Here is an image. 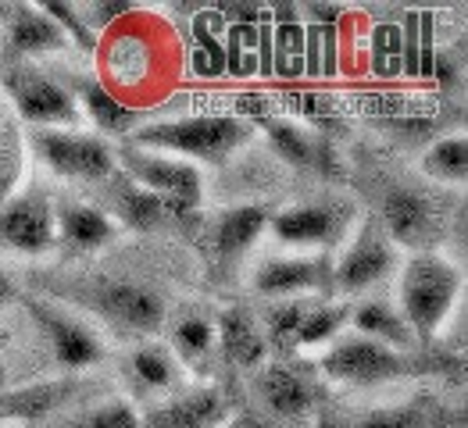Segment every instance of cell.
Returning <instances> with one entry per match:
<instances>
[{
	"instance_id": "cell-1",
	"label": "cell",
	"mask_w": 468,
	"mask_h": 428,
	"mask_svg": "<svg viewBox=\"0 0 468 428\" xmlns=\"http://www.w3.org/2000/svg\"><path fill=\"white\" fill-rule=\"evenodd\" d=\"M254 136L250 121L236 115H186L172 121H151L136 129L125 147L151 154H179L186 164H222Z\"/></svg>"
},
{
	"instance_id": "cell-2",
	"label": "cell",
	"mask_w": 468,
	"mask_h": 428,
	"mask_svg": "<svg viewBox=\"0 0 468 428\" xmlns=\"http://www.w3.org/2000/svg\"><path fill=\"white\" fill-rule=\"evenodd\" d=\"M462 293V272L443 254H415L400 272V318L415 343L430 347Z\"/></svg>"
},
{
	"instance_id": "cell-3",
	"label": "cell",
	"mask_w": 468,
	"mask_h": 428,
	"mask_svg": "<svg viewBox=\"0 0 468 428\" xmlns=\"http://www.w3.org/2000/svg\"><path fill=\"white\" fill-rule=\"evenodd\" d=\"M33 151L43 157V164L72 183H108L115 175V151L97 132L79 129H37Z\"/></svg>"
},
{
	"instance_id": "cell-4",
	"label": "cell",
	"mask_w": 468,
	"mask_h": 428,
	"mask_svg": "<svg viewBox=\"0 0 468 428\" xmlns=\"http://www.w3.org/2000/svg\"><path fill=\"white\" fill-rule=\"evenodd\" d=\"M76 300L86 311L97 314L104 325H112L115 332H125V336H151L165 321L161 297L144 289V286H136V282L101 278V282L79 289Z\"/></svg>"
},
{
	"instance_id": "cell-5",
	"label": "cell",
	"mask_w": 468,
	"mask_h": 428,
	"mask_svg": "<svg viewBox=\"0 0 468 428\" xmlns=\"http://www.w3.org/2000/svg\"><path fill=\"white\" fill-rule=\"evenodd\" d=\"M118 157H122L125 179H133L147 193L165 200L172 214H190V211H197V204L204 196V179H200V168L197 164H186L179 157H161V154H151V151H136V147H122Z\"/></svg>"
},
{
	"instance_id": "cell-6",
	"label": "cell",
	"mask_w": 468,
	"mask_h": 428,
	"mask_svg": "<svg viewBox=\"0 0 468 428\" xmlns=\"http://www.w3.org/2000/svg\"><path fill=\"white\" fill-rule=\"evenodd\" d=\"M4 93L11 97V108L33 129H79L82 115L76 97L58 78L43 76L39 68H11L4 76Z\"/></svg>"
},
{
	"instance_id": "cell-7",
	"label": "cell",
	"mask_w": 468,
	"mask_h": 428,
	"mask_svg": "<svg viewBox=\"0 0 468 428\" xmlns=\"http://www.w3.org/2000/svg\"><path fill=\"white\" fill-rule=\"evenodd\" d=\"M408 371H411V364L404 353L390 350L383 343H372L365 336L336 339L322 353V375L340 386H383Z\"/></svg>"
},
{
	"instance_id": "cell-8",
	"label": "cell",
	"mask_w": 468,
	"mask_h": 428,
	"mask_svg": "<svg viewBox=\"0 0 468 428\" xmlns=\"http://www.w3.org/2000/svg\"><path fill=\"white\" fill-rule=\"evenodd\" d=\"M393 272V246L379 218H365L354 235L347 239L344 254L333 265V282L340 293H361L368 286H376L379 278H387Z\"/></svg>"
},
{
	"instance_id": "cell-9",
	"label": "cell",
	"mask_w": 468,
	"mask_h": 428,
	"mask_svg": "<svg viewBox=\"0 0 468 428\" xmlns=\"http://www.w3.org/2000/svg\"><path fill=\"white\" fill-rule=\"evenodd\" d=\"M58 246L54 204L43 190L22 193L0 207V250L15 254H50Z\"/></svg>"
},
{
	"instance_id": "cell-10",
	"label": "cell",
	"mask_w": 468,
	"mask_h": 428,
	"mask_svg": "<svg viewBox=\"0 0 468 428\" xmlns=\"http://www.w3.org/2000/svg\"><path fill=\"white\" fill-rule=\"evenodd\" d=\"M390 246H408L415 254H432V243L440 239V211L422 190H390L383 200V211L376 214Z\"/></svg>"
},
{
	"instance_id": "cell-11",
	"label": "cell",
	"mask_w": 468,
	"mask_h": 428,
	"mask_svg": "<svg viewBox=\"0 0 468 428\" xmlns=\"http://www.w3.org/2000/svg\"><path fill=\"white\" fill-rule=\"evenodd\" d=\"M26 308L33 314V321L43 329L54 360H58L65 371H79V368L97 364V360L104 357V347H101L97 332H93L90 325L76 321L72 314L58 311V308H50V304H37V300H26Z\"/></svg>"
},
{
	"instance_id": "cell-12",
	"label": "cell",
	"mask_w": 468,
	"mask_h": 428,
	"mask_svg": "<svg viewBox=\"0 0 468 428\" xmlns=\"http://www.w3.org/2000/svg\"><path fill=\"white\" fill-rule=\"evenodd\" d=\"M329 265L322 257H272L261 261L254 272V293L269 297V300H293L318 289L325 282Z\"/></svg>"
},
{
	"instance_id": "cell-13",
	"label": "cell",
	"mask_w": 468,
	"mask_h": 428,
	"mask_svg": "<svg viewBox=\"0 0 468 428\" xmlns=\"http://www.w3.org/2000/svg\"><path fill=\"white\" fill-rule=\"evenodd\" d=\"M72 97H76L79 115L86 118V121H93V129H101L104 136H122V140H129V136L136 132L140 108L118 100L101 78H79Z\"/></svg>"
},
{
	"instance_id": "cell-14",
	"label": "cell",
	"mask_w": 468,
	"mask_h": 428,
	"mask_svg": "<svg viewBox=\"0 0 468 428\" xmlns=\"http://www.w3.org/2000/svg\"><path fill=\"white\" fill-rule=\"evenodd\" d=\"M269 218H272V211L261 207V204H236V207L218 211V218H215V225H211L215 254H218L222 261L243 257V254L258 243V235L269 229Z\"/></svg>"
},
{
	"instance_id": "cell-15",
	"label": "cell",
	"mask_w": 468,
	"mask_h": 428,
	"mask_svg": "<svg viewBox=\"0 0 468 428\" xmlns=\"http://www.w3.org/2000/svg\"><path fill=\"white\" fill-rule=\"evenodd\" d=\"M269 229L286 246H322L336 235V211L322 204H297L286 211H275Z\"/></svg>"
},
{
	"instance_id": "cell-16",
	"label": "cell",
	"mask_w": 468,
	"mask_h": 428,
	"mask_svg": "<svg viewBox=\"0 0 468 428\" xmlns=\"http://www.w3.org/2000/svg\"><path fill=\"white\" fill-rule=\"evenodd\" d=\"M54 222H58V243H69L72 250H101L118 235V225L108 218V211L93 204L69 200L54 207Z\"/></svg>"
},
{
	"instance_id": "cell-17",
	"label": "cell",
	"mask_w": 468,
	"mask_h": 428,
	"mask_svg": "<svg viewBox=\"0 0 468 428\" xmlns=\"http://www.w3.org/2000/svg\"><path fill=\"white\" fill-rule=\"evenodd\" d=\"M7 11H11L7 15V43L15 54L39 57V54H54L69 43L65 33L50 22V15H43L39 4H11Z\"/></svg>"
},
{
	"instance_id": "cell-18",
	"label": "cell",
	"mask_w": 468,
	"mask_h": 428,
	"mask_svg": "<svg viewBox=\"0 0 468 428\" xmlns=\"http://www.w3.org/2000/svg\"><path fill=\"white\" fill-rule=\"evenodd\" d=\"M190 72L200 78L226 76V18L222 7H200L190 26Z\"/></svg>"
},
{
	"instance_id": "cell-19",
	"label": "cell",
	"mask_w": 468,
	"mask_h": 428,
	"mask_svg": "<svg viewBox=\"0 0 468 428\" xmlns=\"http://www.w3.org/2000/svg\"><path fill=\"white\" fill-rule=\"evenodd\" d=\"M115 193H112V222L115 225H125V229H136V233H151L157 229L172 211H168V204L165 200H157L154 193H147L144 186H136L133 179H115Z\"/></svg>"
},
{
	"instance_id": "cell-20",
	"label": "cell",
	"mask_w": 468,
	"mask_h": 428,
	"mask_svg": "<svg viewBox=\"0 0 468 428\" xmlns=\"http://www.w3.org/2000/svg\"><path fill=\"white\" fill-rule=\"evenodd\" d=\"M215 343H218L222 353H226L233 364H239V368L261 364V357L269 350V343H265L261 329L250 321V314L236 311V308L215 321Z\"/></svg>"
},
{
	"instance_id": "cell-21",
	"label": "cell",
	"mask_w": 468,
	"mask_h": 428,
	"mask_svg": "<svg viewBox=\"0 0 468 428\" xmlns=\"http://www.w3.org/2000/svg\"><path fill=\"white\" fill-rule=\"evenodd\" d=\"M261 396H265V403L272 407L275 414H282V418H297V414L312 411L314 403L312 382L304 375H297L293 368H286V364H272L261 375Z\"/></svg>"
},
{
	"instance_id": "cell-22",
	"label": "cell",
	"mask_w": 468,
	"mask_h": 428,
	"mask_svg": "<svg viewBox=\"0 0 468 428\" xmlns=\"http://www.w3.org/2000/svg\"><path fill=\"white\" fill-rule=\"evenodd\" d=\"M354 329H357V336H365L372 343H383V347H390L397 353L415 347V336L404 325L400 311H393V308L379 304V300H368V304H361L354 311Z\"/></svg>"
},
{
	"instance_id": "cell-23",
	"label": "cell",
	"mask_w": 468,
	"mask_h": 428,
	"mask_svg": "<svg viewBox=\"0 0 468 428\" xmlns=\"http://www.w3.org/2000/svg\"><path fill=\"white\" fill-rule=\"evenodd\" d=\"M222 414V400L215 390H197L186 392L179 400H172L168 407H161L151 425L154 428H207Z\"/></svg>"
},
{
	"instance_id": "cell-24",
	"label": "cell",
	"mask_w": 468,
	"mask_h": 428,
	"mask_svg": "<svg viewBox=\"0 0 468 428\" xmlns=\"http://www.w3.org/2000/svg\"><path fill=\"white\" fill-rule=\"evenodd\" d=\"M265 129H269L272 147L286 157L290 164H301V168H318V164H322L325 147L314 140L304 125H297V121H290V118H269Z\"/></svg>"
},
{
	"instance_id": "cell-25",
	"label": "cell",
	"mask_w": 468,
	"mask_h": 428,
	"mask_svg": "<svg viewBox=\"0 0 468 428\" xmlns=\"http://www.w3.org/2000/svg\"><path fill=\"white\" fill-rule=\"evenodd\" d=\"M422 172L436 179V183H447V186H462L468 175V140L458 136H447L440 143H432L426 157H422Z\"/></svg>"
},
{
	"instance_id": "cell-26",
	"label": "cell",
	"mask_w": 468,
	"mask_h": 428,
	"mask_svg": "<svg viewBox=\"0 0 468 428\" xmlns=\"http://www.w3.org/2000/svg\"><path fill=\"white\" fill-rule=\"evenodd\" d=\"M26 175V136L18 121H0V207L18 196Z\"/></svg>"
},
{
	"instance_id": "cell-27",
	"label": "cell",
	"mask_w": 468,
	"mask_h": 428,
	"mask_svg": "<svg viewBox=\"0 0 468 428\" xmlns=\"http://www.w3.org/2000/svg\"><path fill=\"white\" fill-rule=\"evenodd\" d=\"M347 318H351V308H344V304H322L314 311H304L301 325H297V336H293V347L336 343V336H340Z\"/></svg>"
},
{
	"instance_id": "cell-28",
	"label": "cell",
	"mask_w": 468,
	"mask_h": 428,
	"mask_svg": "<svg viewBox=\"0 0 468 428\" xmlns=\"http://www.w3.org/2000/svg\"><path fill=\"white\" fill-rule=\"evenodd\" d=\"M129 371L147 390H165V386L176 382V360L161 347H136L133 357H129Z\"/></svg>"
},
{
	"instance_id": "cell-29",
	"label": "cell",
	"mask_w": 468,
	"mask_h": 428,
	"mask_svg": "<svg viewBox=\"0 0 468 428\" xmlns=\"http://www.w3.org/2000/svg\"><path fill=\"white\" fill-rule=\"evenodd\" d=\"M69 392H72L69 390V382H65V386L47 382V386H29V390H22V392L0 396V403H4V411L18 414V418H37V414L54 411L58 403H65V400H69Z\"/></svg>"
},
{
	"instance_id": "cell-30",
	"label": "cell",
	"mask_w": 468,
	"mask_h": 428,
	"mask_svg": "<svg viewBox=\"0 0 468 428\" xmlns=\"http://www.w3.org/2000/svg\"><path fill=\"white\" fill-rule=\"evenodd\" d=\"M172 343L186 360H200L204 353L215 347V321L204 314H186L172 329Z\"/></svg>"
},
{
	"instance_id": "cell-31",
	"label": "cell",
	"mask_w": 468,
	"mask_h": 428,
	"mask_svg": "<svg viewBox=\"0 0 468 428\" xmlns=\"http://www.w3.org/2000/svg\"><path fill=\"white\" fill-rule=\"evenodd\" d=\"M351 428H432V418L419 403H393L365 411L361 418H354Z\"/></svg>"
},
{
	"instance_id": "cell-32",
	"label": "cell",
	"mask_w": 468,
	"mask_h": 428,
	"mask_svg": "<svg viewBox=\"0 0 468 428\" xmlns=\"http://www.w3.org/2000/svg\"><path fill=\"white\" fill-rule=\"evenodd\" d=\"M43 7V15H50V22L65 33L69 43H76L79 50H86V54H93L97 50V37L86 29V22H82V15H79L76 4H61V0H47V4H39Z\"/></svg>"
},
{
	"instance_id": "cell-33",
	"label": "cell",
	"mask_w": 468,
	"mask_h": 428,
	"mask_svg": "<svg viewBox=\"0 0 468 428\" xmlns=\"http://www.w3.org/2000/svg\"><path fill=\"white\" fill-rule=\"evenodd\" d=\"M304 311L308 308L301 300H282L279 308L269 311V339H272L275 347H293V336H297V325H301Z\"/></svg>"
},
{
	"instance_id": "cell-34",
	"label": "cell",
	"mask_w": 468,
	"mask_h": 428,
	"mask_svg": "<svg viewBox=\"0 0 468 428\" xmlns=\"http://www.w3.org/2000/svg\"><path fill=\"white\" fill-rule=\"evenodd\" d=\"M86 428H140V414L125 400H108V403L90 411Z\"/></svg>"
},
{
	"instance_id": "cell-35",
	"label": "cell",
	"mask_w": 468,
	"mask_h": 428,
	"mask_svg": "<svg viewBox=\"0 0 468 428\" xmlns=\"http://www.w3.org/2000/svg\"><path fill=\"white\" fill-rule=\"evenodd\" d=\"M82 11H86V15H82L86 29L97 37V29H112L115 22H122V18L133 11V4H129V0H108V4L97 0V4H86Z\"/></svg>"
},
{
	"instance_id": "cell-36",
	"label": "cell",
	"mask_w": 468,
	"mask_h": 428,
	"mask_svg": "<svg viewBox=\"0 0 468 428\" xmlns=\"http://www.w3.org/2000/svg\"><path fill=\"white\" fill-rule=\"evenodd\" d=\"M11 297H15V286H11V282H7V275L0 272V308H4V304H7V300H11Z\"/></svg>"
},
{
	"instance_id": "cell-37",
	"label": "cell",
	"mask_w": 468,
	"mask_h": 428,
	"mask_svg": "<svg viewBox=\"0 0 468 428\" xmlns=\"http://www.w3.org/2000/svg\"><path fill=\"white\" fill-rule=\"evenodd\" d=\"M4 390H7V371H4V364H0V396H4Z\"/></svg>"
},
{
	"instance_id": "cell-38",
	"label": "cell",
	"mask_w": 468,
	"mask_h": 428,
	"mask_svg": "<svg viewBox=\"0 0 468 428\" xmlns=\"http://www.w3.org/2000/svg\"><path fill=\"white\" fill-rule=\"evenodd\" d=\"M26 428H33V425H26Z\"/></svg>"
}]
</instances>
